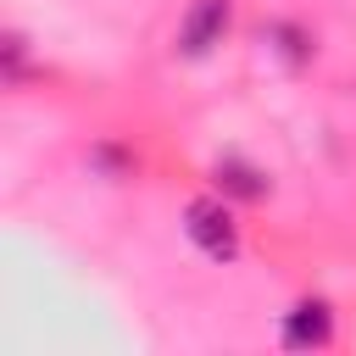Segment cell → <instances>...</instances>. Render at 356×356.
Here are the masks:
<instances>
[{"label": "cell", "instance_id": "1", "mask_svg": "<svg viewBox=\"0 0 356 356\" xmlns=\"http://www.w3.org/2000/svg\"><path fill=\"white\" fill-rule=\"evenodd\" d=\"M184 234L206 261H239V222L228 211V195H195L184 206Z\"/></svg>", "mask_w": 356, "mask_h": 356}, {"label": "cell", "instance_id": "2", "mask_svg": "<svg viewBox=\"0 0 356 356\" xmlns=\"http://www.w3.org/2000/svg\"><path fill=\"white\" fill-rule=\"evenodd\" d=\"M234 28V0H189L184 22H178V56L184 61H206Z\"/></svg>", "mask_w": 356, "mask_h": 356}, {"label": "cell", "instance_id": "3", "mask_svg": "<svg viewBox=\"0 0 356 356\" xmlns=\"http://www.w3.org/2000/svg\"><path fill=\"white\" fill-rule=\"evenodd\" d=\"M278 339H284V350H323V345L334 339V306H328L323 295H300V300L284 312Z\"/></svg>", "mask_w": 356, "mask_h": 356}, {"label": "cell", "instance_id": "4", "mask_svg": "<svg viewBox=\"0 0 356 356\" xmlns=\"http://www.w3.org/2000/svg\"><path fill=\"white\" fill-rule=\"evenodd\" d=\"M211 178H217V195L245 200V206H261V200L273 195V178H267L256 161H245V156H217Z\"/></svg>", "mask_w": 356, "mask_h": 356}, {"label": "cell", "instance_id": "5", "mask_svg": "<svg viewBox=\"0 0 356 356\" xmlns=\"http://www.w3.org/2000/svg\"><path fill=\"white\" fill-rule=\"evenodd\" d=\"M267 44H273V56H278L284 67H306L312 50H317L312 33H306L300 22H273V28H267Z\"/></svg>", "mask_w": 356, "mask_h": 356}, {"label": "cell", "instance_id": "6", "mask_svg": "<svg viewBox=\"0 0 356 356\" xmlns=\"http://www.w3.org/2000/svg\"><path fill=\"white\" fill-rule=\"evenodd\" d=\"M89 167L100 172V178H111V184H122V178H134V150L128 145H117V139H100V145H89Z\"/></svg>", "mask_w": 356, "mask_h": 356}, {"label": "cell", "instance_id": "7", "mask_svg": "<svg viewBox=\"0 0 356 356\" xmlns=\"http://www.w3.org/2000/svg\"><path fill=\"white\" fill-rule=\"evenodd\" d=\"M0 56H6V78H11V83H22V72H28V39H22V33H6Z\"/></svg>", "mask_w": 356, "mask_h": 356}]
</instances>
